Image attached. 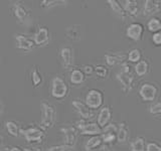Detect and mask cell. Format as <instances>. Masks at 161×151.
Segmentation results:
<instances>
[{
	"label": "cell",
	"mask_w": 161,
	"mask_h": 151,
	"mask_svg": "<svg viewBox=\"0 0 161 151\" xmlns=\"http://www.w3.org/2000/svg\"><path fill=\"white\" fill-rule=\"evenodd\" d=\"M40 125L42 129H52L57 121V111L53 104L42 101L40 103Z\"/></svg>",
	"instance_id": "1"
},
{
	"label": "cell",
	"mask_w": 161,
	"mask_h": 151,
	"mask_svg": "<svg viewBox=\"0 0 161 151\" xmlns=\"http://www.w3.org/2000/svg\"><path fill=\"white\" fill-rule=\"evenodd\" d=\"M116 79L121 85V89L124 93H129L133 89V83H134V77L131 70V67L128 63L121 64V70L120 72L116 75Z\"/></svg>",
	"instance_id": "2"
},
{
	"label": "cell",
	"mask_w": 161,
	"mask_h": 151,
	"mask_svg": "<svg viewBox=\"0 0 161 151\" xmlns=\"http://www.w3.org/2000/svg\"><path fill=\"white\" fill-rule=\"evenodd\" d=\"M50 95L54 99L62 100L69 95V86L67 82L59 76L53 78L52 86H50Z\"/></svg>",
	"instance_id": "3"
},
{
	"label": "cell",
	"mask_w": 161,
	"mask_h": 151,
	"mask_svg": "<svg viewBox=\"0 0 161 151\" xmlns=\"http://www.w3.org/2000/svg\"><path fill=\"white\" fill-rule=\"evenodd\" d=\"M75 128L80 133L85 136H100L103 132V129L96 122H88V120L80 119L75 122Z\"/></svg>",
	"instance_id": "4"
},
{
	"label": "cell",
	"mask_w": 161,
	"mask_h": 151,
	"mask_svg": "<svg viewBox=\"0 0 161 151\" xmlns=\"http://www.w3.org/2000/svg\"><path fill=\"white\" fill-rule=\"evenodd\" d=\"M11 10H12L14 17L16 18V20L19 23L27 26V25L31 22V19H32L31 13H30L29 9L22 3L14 2L11 6Z\"/></svg>",
	"instance_id": "5"
},
{
	"label": "cell",
	"mask_w": 161,
	"mask_h": 151,
	"mask_svg": "<svg viewBox=\"0 0 161 151\" xmlns=\"http://www.w3.org/2000/svg\"><path fill=\"white\" fill-rule=\"evenodd\" d=\"M85 103L91 110H97L103 106L104 103V95L102 91L98 89H91L86 95Z\"/></svg>",
	"instance_id": "6"
},
{
	"label": "cell",
	"mask_w": 161,
	"mask_h": 151,
	"mask_svg": "<svg viewBox=\"0 0 161 151\" xmlns=\"http://www.w3.org/2000/svg\"><path fill=\"white\" fill-rule=\"evenodd\" d=\"M24 139L29 143H40L45 138V132L39 127H28L20 132Z\"/></svg>",
	"instance_id": "7"
},
{
	"label": "cell",
	"mask_w": 161,
	"mask_h": 151,
	"mask_svg": "<svg viewBox=\"0 0 161 151\" xmlns=\"http://www.w3.org/2000/svg\"><path fill=\"white\" fill-rule=\"evenodd\" d=\"M158 94V89L151 83H144L139 89V95L144 102H153Z\"/></svg>",
	"instance_id": "8"
},
{
	"label": "cell",
	"mask_w": 161,
	"mask_h": 151,
	"mask_svg": "<svg viewBox=\"0 0 161 151\" xmlns=\"http://www.w3.org/2000/svg\"><path fill=\"white\" fill-rule=\"evenodd\" d=\"M59 60L64 70H69L74 65L75 53L70 47H64L59 49Z\"/></svg>",
	"instance_id": "9"
},
{
	"label": "cell",
	"mask_w": 161,
	"mask_h": 151,
	"mask_svg": "<svg viewBox=\"0 0 161 151\" xmlns=\"http://www.w3.org/2000/svg\"><path fill=\"white\" fill-rule=\"evenodd\" d=\"M144 34V26L140 22L131 23L126 29V36L133 42H140Z\"/></svg>",
	"instance_id": "10"
},
{
	"label": "cell",
	"mask_w": 161,
	"mask_h": 151,
	"mask_svg": "<svg viewBox=\"0 0 161 151\" xmlns=\"http://www.w3.org/2000/svg\"><path fill=\"white\" fill-rule=\"evenodd\" d=\"M60 133L64 136V144L74 147L78 141V129L75 126H64L60 128Z\"/></svg>",
	"instance_id": "11"
},
{
	"label": "cell",
	"mask_w": 161,
	"mask_h": 151,
	"mask_svg": "<svg viewBox=\"0 0 161 151\" xmlns=\"http://www.w3.org/2000/svg\"><path fill=\"white\" fill-rule=\"evenodd\" d=\"M15 47L20 50H25V52H30L36 45L34 43V40L24 34H15Z\"/></svg>",
	"instance_id": "12"
},
{
	"label": "cell",
	"mask_w": 161,
	"mask_h": 151,
	"mask_svg": "<svg viewBox=\"0 0 161 151\" xmlns=\"http://www.w3.org/2000/svg\"><path fill=\"white\" fill-rule=\"evenodd\" d=\"M33 40L36 47H44L50 40V32L45 26H39L34 32Z\"/></svg>",
	"instance_id": "13"
},
{
	"label": "cell",
	"mask_w": 161,
	"mask_h": 151,
	"mask_svg": "<svg viewBox=\"0 0 161 151\" xmlns=\"http://www.w3.org/2000/svg\"><path fill=\"white\" fill-rule=\"evenodd\" d=\"M72 105H73L74 109L77 111V113L80 116L82 119L89 120L91 118H93V116H94L93 110H91L87 106V104L83 102V101L75 99L72 102Z\"/></svg>",
	"instance_id": "14"
},
{
	"label": "cell",
	"mask_w": 161,
	"mask_h": 151,
	"mask_svg": "<svg viewBox=\"0 0 161 151\" xmlns=\"http://www.w3.org/2000/svg\"><path fill=\"white\" fill-rule=\"evenodd\" d=\"M111 118H112V108L110 106H104L101 108L98 118H97V123L101 128H105L108 124H110Z\"/></svg>",
	"instance_id": "15"
},
{
	"label": "cell",
	"mask_w": 161,
	"mask_h": 151,
	"mask_svg": "<svg viewBox=\"0 0 161 151\" xmlns=\"http://www.w3.org/2000/svg\"><path fill=\"white\" fill-rule=\"evenodd\" d=\"M161 9V2L158 0H145L143 5V15L151 16L158 13Z\"/></svg>",
	"instance_id": "16"
},
{
	"label": "cell",
	"mask_w": 161,
	"mask_h": 151,
	"mask_svg": "<svg viewBox=\"0 0 161 151\" xmlns=\"http://www.w3.org/2000/svg\"><path fill=\"white\" fill-rule=\"evenodd\" d=\"M65 37L72 42H80L83 38V29L80 24H73L65 29Z\"/></svg>",
	"instance_id": "17"
},
{
	"label": "cell",
	"mask_w": 161,
	"mask_h": 151,
	"mask_svg": "<svg viewBox=\"0 0 161 151\" xmlns=\"http://www.w3.org/2000/svg\"><path fill=\"white\" fill-rule=\"evenodd\" d=\"M122 3L126 14L130 17H137L139 13V5L136 0H125Z\"/></svg>",
	"instance_id": "18"
},
{
	"label": "cell",
	"mask_w": 161,
	"mask_h": 151,
	"mask_svg": "<svg viewBox=\"0 0 161 151\" xmlns=\"http://www.w3.org/2000/svg\"><path fill=\"white\" fill-rule=\"evenodd\" d=\"M129 137V127L127 123L123 121L118 124V131H117V142L125 143L127 142Z\"/></svg>",
	"instance_id": "19"
},
{
	"label": "cell",
	"mask_w": 161,
	"mask_h": 151,
	"mask_svg": "<svg viewBox=\"0 0 161 151\" xmlns=\"http://www.w3.org/2000/svg\"><path fill=\"white\" fill-rule=\"evenodd\" d=\"M105 62L109 67H114V65L118 64H123V59L124 55L120 53H106L105 55Z\"/></svg>",
	"instance_id": "20"
},
{
	"label": "cell",
	"mask_w": 161,
	"mask_h": 151,
	"mask_svg": "<svg viewBox=\"0 0 161 151\" xmlns=\"http://www.w3.org/2000/svg\"><path fill=\"white\" fill-rule=\"evenodd\" d=\"M86 75L80 69H74L69 74V81L73 85H80L85 82Z\"/></svg>",
	"instance_id": "21"
},
{
	"label": "cell",
	"mask_w": 161,
	"mask_h": 151,
	"mask_svg": "<svg viewBox=\"0 0 161 151\" xmlns=\"http://www.w3.org/2000/svg\"><path fill=\"white\" fill-rule=\"evenodd\" d=\"M102 144H103V140H102V137H101V135L92 136V137H90L87 140V142L85 143V148L88 151H92V150L98 149Z\"/></svg>",
	"instance_id": "22"
},
{
	"label": "cell",
	"mask_w": 161,
	"mask_h": 151,
	"mask_svg": "<svg viewBox=\"0 0 161 151\" xmlns=\"http://www.w3.org/2000/svg\"><path fill=\"white\" fill-rule=\"evenodd\" d=\"M107 3L109 4L110 8L112 9V11L114 13L119 15V16H121L122 18H125L126 16H127L122 3H121L120 1H118V0H108Z\"/></svg>",
	"instance_id": "23"
},
{
	"label": "cell",
	"mask_w": 161,
	"mask_h": 151,
	"mask_svg": "<svg viewBox=\"0 0 161 151\" xmlns=\"http://www.w3.org/2000/svg\"><path fill=\"white\" fill-rule=\"evenodd\" d=\"M146 141L142 136L134 138L130 143V151H145L146 150Z\"/></svg>",
	"instance_id": "24"
},
{
	"label": "cell",
	"mask_w": 161,
	"mask_h": 151,
	"mask_svg": "<svg viewBox=\"0 0 161 151\" xmlns=\"http://www.w3.org/2000/svg\"><path fill=\"white\" fill-rule=\"evenodd\" d=\"M149 69H150V64L147 60H145V59H141L134 67L135 73L137 76H139V77H144L145 75H147L149 73Z\"/></svg>",
	"instance_id": "25"
},
{
	"label": "cell",
	"mask_w": 161,
	"mask_h": 151,
	"mask_svg": "<svg viewBox=\"0 0 161 151\" xmlns=\"http://www.w3.org/2000/svg\"><path fill=\"white\" fill-rule=\"evenodd\" d=\"M5 128H6L8 134L11 135L12 137H18V135L21 132V129H20L18 123L13 120L6 121L5 122Z\"/></svg>",
	"instance_id": "26"
},
{
	"label": "cell",
	"mask_w": 161,
	"mask_h": 151,
	"mask_svg": "<svg viewBox=\"0 0 161 151\" xmlns=\"http://www.w3.org/2000/svg\"><path fill=\"white\" fill-rule=\"evenodd\" d=\"M30 80H31L33 88H38L42 85L43 78H42V73L39 72V70L37 68H33L31 70V73H30Z\"/></svg>",
	"instance_id": "27"
},
{
	"label": "cell",
	"mask_w": 161,
	"mask_h": 151,
	"mask_svg": "<svg viewBox=\"0 0 161 151\" xmlns=\"http://www.w3.org/2000/svg\"><path fill=\"white\" fill-rule=\"evenodd\" d=\"M68 4V1L65 0H42L40 2V7L45 8V9H50L53 7H58V6H64Z\"/></svg>",
	"instance_id": "28"
},
{
	"label": "cell",
	"mask_w": 161,
	"mask_h": 151,
	"mask_svg": "<svg viewBox=\"0 0 161 151\" xmlns=\"http://www.w3.org/2000/svg\"><path fill=\"white\" fill-rule=\"evenodd\" d=\"M147 29L152 32V34L161 31V20L158 17L150 18L147 22Z\"/></svg>",
	"instance_id": "29"
},
{
	"label": "cell",
	"mask_w": 161,
	"mask_h": 151,
	"mask_svg": "<svg viewBox=\"0 0 161 151\" xmlns=\"http://www.w3.org/2000/svg\"><path fill=\"white\" fill-rule=\"evenodd\" d=\"M141 58H142V53H141V50L138 48H133L131 49L130 52L128 53L127 55V59L129 63H134L137 64L141 60Z\"/></svg>",
	"instance_id": "30"
},
{
	"label": "cell",
	"mask_w": 161,
	"mask_h": 151,
	"mask_svg": "<svg viewBox=\"0 0 161 151\" xmlns=\"http://www.w3.org/2000/svg\"><path fill=\"white\" fill-rule=\"evenodd\" d=\"M101 137H102L103 143L106 145L108 144H112L117 141V133L115 132H103L101 134Z\"/></svg>",
	"instance_id": "31"
},
{
	"label": "cell",
	"mask_w": 161,
	"mask_h": 151,
	"mask_svg": "<svg viewBox=\"0 0 161 151\" xmlns=\"http://www.w3.org/2000/svg\"><path fill=\"white\" fill-rule=\"evenodd\" d=\"M95 74L100 79H106L109 75V70L107 67H105V65L99 64L95 67Z\"/></svg>",
	"instance_id": "32"
},
{
	"label": "cell",
	"mask_w": 161,
	"mask_h": 151,
	"mask_svg": "<svg viewBox=\"0 0 161 151\" xmlns=\"http://www.w3.org/2000/svg\"><path fill=\"white\" fill-rule=\"evenodd\" d=\"M149 113L153 116H161V101L152 103L150 105Z\"/></svg>",
	"instance_id": "33"
},
{
	"label": "cell",
	"mask_w": 161,
	"mask_h": 151,
	"mask_svg": "<svg viewBox=\"0 0 161 151\" xmlns=\"http://www.w3.org/2000/svg\"><path fill=\"white\" fill-rule=\"evenodd\" d=\"M73 147L67 145V144H60V145H53L50 146V147L47 149V151H69V149H72Z\"/></svg>",
	"instance_id": "34"
},
{
	"label": "cell",
	"mask_w": 161,
	"mask_h": 151,
	"mask_svg": "<svg viewBox=\"0 0 161 151\" xmlns=\"http://www.w3.org/2000/svg\"><path fill=\"white\" fill-rule=\"evenodd\" d=\"M145 151H161V145L157 142H148L146 144V150Z\"/></svg>",
	"instance_id": "35"
},
{
	"label": "cell",
	"mask_w": 161,
	"mask_h": 151,
	"mask_svg": "<svg viewBox=\"0 0 161 151\" xmlns=\"http://www.w3.org/2000/svg\"><path fill=\"white\" fill-rule=\"evenodd\" d=\"M82 70L86 75V77H91L93 74H95V67L92 64H84L82 67Z\"/></svg>",
	"instance_id": "36"
},
{
	"label": "cell",
	"mask_w": 161,
	"mask_h": 151,
	"mask_svg": "<svg viewBox=\"0 0 161 151\" xmlns=\"http://www.w3.org/2000/svg\"><path fill=\"white\" fill-rule=\"evenodd\" d=\"M151 40H152V42L155 47H161V31L153 33Z\"/></svg>",
	"instance_id": "37"
},
{
	"label": "cell",
	"mask_w": 161,
	"mask_h": 151,
	"mask_svg": "<svg viewBox=\"0 0 161 151\" xmlns=\"http://www.w3.org/2000/svg\"><path fill=\"white\" fill-rule=\"evenodd\" d=\"M9 151H23V148L19 147V146H12L9 148Z\"/></svg>",
	"instance_id": "38"
},
{
	"label": "cell",
	"mask_w": 161,
	"mask_h": 151,
	"mask_svg": "<svg viewBox=\"0 0 161 151\" xmlns=\"http://www.w3.org/2000/svg\"><path fill=\"white\" fill-rule=\"evenodd\" d=\"M23 151H42L39 148H33V147H25L23 148Z\"/></svg>",
	"instance_id": "39"
},
{
	"label": "cell",
	"mask_w": 161,
	"mask_h": 151,
	"mask_svg": "<svg viewBox=\"0 0 161 151\" xmlns=\"http://www.w3.org/2000/svg\"><path fill=\"white\" fill-rule=\"evenodd\" d=\"M101 151H113V150L111 149V148L109 147V146L106 145V146H104V147L102 148V150H101Z\"/></svg>",
	"instance_id": "40"
},
{
	"label": "cell",
	"mask_w": 161,
	"mask_h": 151,
	"mask_svg": "<svg viewBox=\"0 0 161 151\" xmlns=\"http://www.w3.org/2000/svg\"><path fill=\"white\" fill-rule=\"evenodd\" d=\"M2 109H3V106H2V102H1V99H0V115L2 114Z\"/></svg>",
	"instance_id": "41"
},
{
	"label": "cell",
	"mask_w": 161,
	"mask_h": 151,
	"mask_svg": "<svg viewBox=\"0 0 161 151\" xmlns=\"http://www.w3.org/2000/svg\"><path fill=\"white\" fill-rule=\"evenodd\" d=\"M2 142H3V136H2L1 133H0V145L2 144Z\"/></svg>",
	"instance_id": "42"
},
{
	"label": "cell",
	"mask_w": 161,
	"mask_h": 151,
	"mask_svg": "<svg viewBox=\"0 0 161 151\" xmlns=\"http://www.w3.org/2000/svg\"><path fill=\"white\" fill-rule=\"evenodd\" d=\"M69 151H74V150H73V149H69Z\"/></svg>",
	"instance_id": "43"
}]
</instances>
